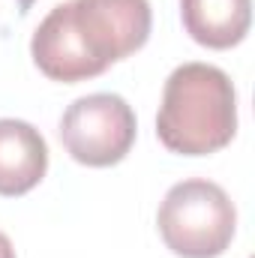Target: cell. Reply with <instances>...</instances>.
<instances>
[{"instance_id":"cell-1","label":"cell","mask_w":255,"mask_h":258,"mask_svg":"<svg viewBox=\"0 0 255 258\" xmlns=\"http://www.w3.org/2000/svg\"><path fill=\"white\" fill-rule=\"evenodd\" d=\"M153 27L147 0H66L33 30L30 54L51 81H87L135 54Z\"/></svg>"},{"instance_id":"cell-2","label":"cell","mask_w":255,"mask_h":258,"mask_svg":"<svg viewBox=\"0 0 255 258\" xmlns=\"http://www.w3.org/2000/svg\"><path fill=\"white\" fill-rule=\"evenodd\" d=\"M237 132V93L231 78L210 63L177 66L162 90L156 135L165 150L207 156L231 144Z\"/></svg>"},{"instance_id":"cell-3","label":"cell","mask_w":255,"mask_h":258,"mask_svg":"<svg viewBox=\"0 0 255 258\" xmlns=\"http://www.w3.org/2000/svg\"><path fill=\"white\" fill-rule=\"evenodd\" d=\"M156 225L174 255L216 258L234 240L237 210L219 183L192 177L174 183L165 192Z\"/></svg>"},{"instance_id":"cell-4","label":"cell","mask_w":255,"mask_h":258,"mask_svg":"<svg viewBox=\"0 0 255 258\" xmlns=\"http://www.w3.org/2000/svg\"><path fill=\"white\" fill-rule=\"evenodd\" d=\"M135 111L117 93H90L75 99L60 117L66 153L90 168L117 165L135 144Z\"/></svg>"},{"instance_id":"cell-5","label":"cell","mask_w":255,"mask_h":258,"mask_svg":"<svg viewBox=\"0 0 255 258\" xmlns=\"http://www.w3.org/2000/svg\"><path fill=\"white\" fill-rule=\"evenodd\" d=\"M48 171V144L27 120H0V195L30 192Z\"/></svg>"},{"instance_id":"cell-6","label":"cell","mask_w":255,"mask_h":258,"mask_svg":"<svg viewBox=\"0 0 255 258\" xmlns=\"http://www.w3.org/2000/svg\"><path fill=\"white\" fill-rule=\"evenodd\" d=\"M180 18L198 45L222 51L246 39L252 0H180Z\"/></svg>"},{"instance_id":"cell-7","label":"cell","mask_w":255,"mask_h":258,"mask_svg":"<svg viewBox=\"0 0 255 258\" xmlns=\"http://www.w3.org/2000/svg\"><path fill=\"white\" fill-rule=\"evenodd\" d=\"M33 3H36V0H0V27H6V24L24 18Z\"/></svg>"},{"instance_id":"cell-8","label":"cell","mask_w":255,"mask_h":258,"mask_svg":"<svg viewBox=\"0 0 255 258\" xmlns=\"http://www.w3.org/2000/svg\"><path fill=\"white\" fill-rule=\"evenodd\" d=\"M0 258H15V249H12V243L3 231H0Z\"/></svg>"}]
</instances>
